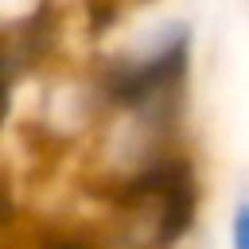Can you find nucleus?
I'll return each mask as SVG.
<instances>
[{
    "label": "nucleus",
    "mask_w": 249,
    "mask_h": 249,
    "mask_svg": "<svg viewBox=\"0 0 249 249\" xmlns=\"http://www.w3.org/2000/svg\"><path fill=\"white\" fill-rule=\"evenodd\" d=\"M222 249H249V187H241L222 218Z\"/></svg>",
    "instance_id": "1"
}]
</instances>
